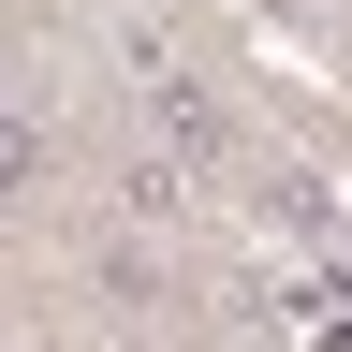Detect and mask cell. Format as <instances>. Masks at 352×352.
Segmentation results:
<instances>
[{
    "mask_svg": "<svg viewBox=\"0 0 352 352\" xmlns=\"http://www.w3.org/2000/svg\"><path fill=\"white\" fill-rule=\"evenodd\" d=\"M132 132H147L176 176H235V162H250V118L220 103L191 59H176V74H132Z\"/></svg>",
    "mask_w": 352,
    "mask_h": 352,
    "instance_id": "1",
    "label": "cell"
},
{
    "mask_svg": "<svg viewBox=\"0 0 352 352\" xmlns=\"http://www.w3.org/2000/svg\"><path fill=\"white\" fill-rule=\"evenodd\" d=\"M88 294H103L118 323H176V250H162V235H118V220H103V235H88Z\"/></svg>",
    "mask_w": 352,
    "mask_h": 352,
    "instance_id": "2",
    "label": "cell"
},
{
    "mask_svg": "<svg viewBox=\"0 0 352 352\" xmlns=\"http://www.w3.org/2000/svg\"><path fill=\"white\" fill-rule=\"evenodd\" d=\"M103 206H118V235H162V250H176V235H191V206H206V176H176L162 147H132V162L103 176Z\"/></svg>",
    "mask_w": 352,
    "mask_h": 352,
    "instance_id": "3",
    "label": "cell"
},
{
    "mask_svg": "<svg viewBox=\"0 0 352 352\" xmlns=\"http://www.w3.org/2000/svg\"><path fill=\"white\" fill-rule=\"evenodd\" d=\"M250 220H264V235H294V250H338V176H308V162H250Z\"/></svg>",
    "mask_w": 352,
    "mask_h": 352,
    "instance_id": "4",
    "label": "cell"
},
{
    "mask_svg": "<svg viewBox=\"0 0 352 352\" xmlns=\"http://www.w3.org/2000/svg\"><path fill=\"white\" fill-rule=\"evenodd\" d=\"M59 206V118L0 103V220H44Z\"/></svg>",
    "mask_w": 352,
    "mask_h": 352,
    "instance_id": "5",
    "label": "cell"
}]
</instances>
